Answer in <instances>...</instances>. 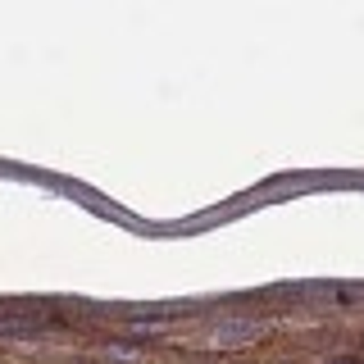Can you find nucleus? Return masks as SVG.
I'll return each instance as SVG.
<instances>
[{
	"instance_id": "nucleus-1",
	"label": "nucleus",
	"mask_w": 364,
	"mask_h": 364,
	"mask_svg": "<svg viewBox=\"0 0 364 364\" xmlns=\"http://www.w3.org/2000/svg\"><path fill=\"white\" fill-rule=\"evenodd\" d=\"M255 337H259V323H250V318H228V323L214 328L219 346H242V341H255Z\"/></svg>"
},
{
	"instance_id": "nucleus-2",
	"label": "nucleus",
	"mask_w": 364,
	"mask_h": 364,
	"mask_svg": "<svg viewBox=\"0 0 364 364\" xmlns=\"http://www.w3.org/2000/svg\"><path fill=\"white\" fill-rule=\"evenodd\" d=\"M0 333H37V318H0Z\"/></svg>"
},
{
	"instance_id": "nucleus-3",
	"label": "nucleus",
	"mask_w": 364,
	"mask_h": 364,
	"mask_svg": "<svg viewBox=\"0 0 364 364\" xmlns=\"http://www.w3.org/2000/svg\"><path fill=\"white\" fill-rule=\"evenodd\" d=\"M333 364H360V360H333Z\"/></svg>"
}]
</instances>
